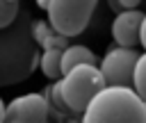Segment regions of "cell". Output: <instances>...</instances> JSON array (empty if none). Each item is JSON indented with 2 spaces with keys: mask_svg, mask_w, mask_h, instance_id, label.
<instances>
[{
  "mask_svg": "<svg viewBox=\"0 0 146 123\" xmlns=\"http://www.w3.org/2000/svg\"><path fill=\"white\" fill-rule=\"evenodd\" d=\"M41 57V46L32 30V16L21 7L16 20L0 27V89L27 80Z\"/></svg>",
  "mask_w": 146,
  "mask_h": 123,
  "instance_id": "6da1fadb",
  "label": "cell"
},
{
  "mask_svg": "<svg viewBox=\"0 0 146 123\" xmlns=\"http://www.w3.org/2000/svg\"><path fill=\"white\" fill-rule=\"evenodd\" d=\"M84 123H146V102L135 87L105 84L87 105Z\"/></svg>",
  "mask_w": 146,
  "mask_h": 123,
  "instance_id": "7a4b0ae2",
  "label": "cell"
},
{
  "mask_svg": "<svg viewBox=\"0 0 146 123\" xmlns=\"http://www.w3.org/2000/svg\"><path fill=\"white\" fill-rule=\"evenodd\" d=\"M55 84H57V91L62 93V98L75 112L84 114V109L91 102V98L107 82L103 77L100 64H80V66H73L71 71H66Z\"/></svg>",
  "mask_w": 146,
  "mask_h": 123,
  "instance_id": "3957f363",
  "label": "cell"
},
{
  "mask_svg": "<svg viewBox=\"0 0 146 123\" xmlns=\"http://www.w3.org/2000/svg\"><path fill=\"white\" fill-rule=\"evenodd\" d=\"M98 0H50L48 20L64 36H78L87 30L96 14Z\"/></svg>",
  "mask_w": 146,
  "mask_h": 123,
  "instance_id": "277c9868",
  "label": "cell"
},
{
  "mask_svg": "<svg viewBox=\"0 0 146 123\" xmlns=\"http://www.w3.org/2000/svg\"><path fill=\"white\" fill-rule=\"evenodd\" d=\"M139 50L132 46H112L105 57L100 59V71L107 84H119V87H132L135 82V66L139 59Z\"/></svg>",
  "mask_w": 146,
  "mask_h": 123,
  "instance_id": "5b68a950",
  "label": "cell"
},
{
  "mask_svg": "<svg viewBox=\"0 0 146 123\" xmlns=\"http://www.w3.org/2000/svg\"><path fill=\"white\" fill-rule=\"evenodd\" d=\"M5 121H11V123H46V121H50L46 96L43 93H23V96H16L7 105Z\"/></svg>",
  "mask_w": 146,
  "mask_h": 123,
  "instance_id": "8992f818",
  "label": "cell"
},
{
  "mask_svg": "<svg viewBox=\"0 0 146 123\" xmlns=\"http://www.w3.org/2000/svg\"><path fill=\"white\" fill-rule=\"evenodd\" d=\"M141 9H121L119 14H114L112 20V39L119 46H139V36H141V20H144Z\"/></svg>",
  "mask_w": 146,
  "mask_h": 123,
  "instance_id": "52a82bcc",
  "label": "cell"
},
{
  "mask_svg": "<svg viewBox=\"0 0 146 123\" xmlns=\"http://www.w3.org/2000/svg\"><path fill=\"white\" fill-rule=\"evenodd\" d=\"M41 93L46 96L48 112H50V121H82V118H84L82 112H75V109L62 98V93L57 91V84H55V82H52V84H46Z\"/></svg>",
  "mask_w": 146,
  "mask_h": 123,
  "instance_id": "ba28073f",
  "label": "cell"
},
{
  "mask_svg": "<svg viewBox=\"0 0 146 123\" xmlns=\"http://www.w3.org/2000/svg\"><path fill=\"white\" fill-rule=\"evenodd\" d=\"M80 64H100V59L96 57V52L82 43H68L62 52V71H71L73 66Z\"/></svg>",
  "mask_w": 146,
  "mask_h": 123,
  "instance_id": "9c48e42d",
  "label": "cell"
},
{
  "mask_svg": "<svg viewBox=\"0 0 146 123\" xmlns=\"http://www.w3.org/2000/svg\"><path fill=\"white\" fill-rule=\"evenodd\" d=\"M32 30H34V36H36L41 50L43 48H66L68 46V36L59 34L50 25V20L48 23L46 20H32Z\"/></svg>",
  "mask_w": 146,
  "mask_h": 123,
  "instance_id": "30bf717a",
  "label": "cell"
},
{
  "mask_svg": "<svg viewBox=\"0 0 146 123\" xmlns=\"http://www.w3.org/2000/svg\"><path fill=\"white\" fill-rule=\"evenodd\" d=\"M62 52L64 48H43L39 57V68L48 80H59L64 75L62 71Z\"/></svg>",
  "mask_w": 146,
  "mask_h": 123,
  "instance_id": "8fae6325",
  "label": "cell"
},
{
  "mask_svg": "<svg viewBox=\"0 0 146 123\" xmlns=\"http://www.w3.org/2000/svg\"><path fill=\"white\" fill-rule=\"evenodd\" d=\"M18 11H21V0H0V27L11 25Z\"/></svg>",
  "mask_w": 146,
  "mask_h": 123,
  "instance_id": "7c38bea8",
  "label": "cell"
},
{
  "mask_svg": "<svg viewBox=\"0 0 146 123\" xmlns=\"http://www.w3.org/2000/svg\"><path fill=\"white\" fill-rule=\"evenodd\" d=\"M132 87L137 89V93L144 98V102H146V52H141L139 55V59H137V66H135V82H132Z\"/></svg>",
  "mask_w": 146,
  "mask_h": 123,
  "instance_id": "4fadbf2b",
  "label": "cell"
},
{
  "mask_svg": "<svg viewBox=\"0 0 146 123\" xmlns=\"http://www.w3.org/2000/svg\"><path fill=\"white\" fill-rule=\"evenodd\" d=\"M119 9H137L141 5V0H116Z\"/></svg>",
  "mask_w": 146,
  "mask_h": 123,
  "instance_id": "5bb4252c",
  "label": "cell"
},
{
  "mask_svg": "<svg viewBox=\"0 0 146 123\" xmlns=\"http://www.w3.org/2000/svg\"><path fill=\"white\" fill-rule=\"evenodd\" d=\"M139 46L146 50V14H144V20H141V36H139Z\"/></svg>",
  "mask_w": 146,
  "mask_h": 123,
  "instance_id": "9a60e30c",
  "label": "cell"
},
{
  "mask_svg": "<svg viewBox=\"0 0 146 123\" xmlns=\"http://www.w3.org/2000/svg\"><path fill=\"white\" fill-rule=\"evenodd\" d=\"M36 5H39V9H48L50 0H36Z\"/></svg>",
  "mask_w": 146,
  "mask_h": 123,
  "instance_id": "2e32d148",
  "label": "cell"
},
{
  "mask_svg": "<svg viewBox=\"0 0 146 123\" xmlns=\"http://www.w3.org/2000/svg\"><path fill=\"white\" fill-rule=\"evenodd\" d=\"M5 112H7V105L0 100V121H5Z\"/></svg>",
  "mask_w": 146,
  "mask_h": 123,
  "instance_id": "e0dca14e",
  "label": "cell"
}]
</instances>
